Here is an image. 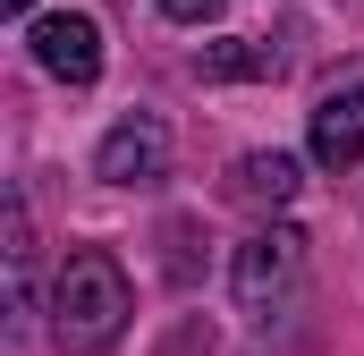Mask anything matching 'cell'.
<instances>
[{"label":"cell","instance_id":"1","mask_svg":"<svg viewBox=\"0 0 364 356\" xmlns=\"http://www.w3.org/2000/svg\"><path fill=\"white\" fill-rule=\"evenodd\" d=\"M127 314H136V288H127L119 255L77 246L60 263V280H51V340L68 356H102V348L127 340Z\"/></svg>","mask_w":364,"mask_h":356},{"label":"cell","instance_id":"2","mask_svg":"<svg viewBox=\"0 0 364 356\" xmlns=\"http://www.w3.org/2000/svg\"><path fill=\"white\" fill-rule=\"evenodd\" d=\"M296 288H305V238L272 221V229H255L246 246H237V263H229V297H237V314H255V323H272L296 305Z\"/></svg>","mask_w":364,"mask_h":356},{"label":"cell","instance_id":"3","mask_svg":"<svg viewBox=\"0 0 364 356\" xmlns=\"http://www.w3.org/2000/svg\"><path fill=\"white\" fill-rule=\"evenodd\" d=\"M26 43H34V68L60 77V85H93V77H102V26H93L85 9H51V17H34Z\"/></svg>","mask_w":364,"mask_h":356},{"label":"cell","instance_id":"4","mask_svg":"<svg viewBox=\"0 0 364 356\" xmlns=\"http://www.w3.org/2000/svg\"><path fill=\"white\" fill-rule=\"evenodd\" d=\"M161 170H170V127L153 110H127L93 153V178H110V187H153Z\"/></svg>","mask_w":364,"mask_h":356},{"label":"cell","instance_id":"5","mask_svg":"<svg viewBox=\"0 0 364 356\" xmlns=\"http://www.w3.org/2000/svg\"><path fill=\"white\" fill-rule=\"evenodd\" d=\"M305 153L322 162V170H356L364 162V77L339 93H322L314 102V127H305Z\"/></svg>","mask_w":364,"mask_h":356},{"label":"cell","instance_id":"6","mask_svg":"<svg viewBox=\"0 0 364 356\" xmlns=\"http://www.w3.org/2000/svg\"><path fill=\"white\" fill-rule=\"evenodd\" d=\"M296 195V162L288 153H237V170H229V204H246V212H279Z\"/></svg>","mask_w":364,"mask_h":356},{"label":"cell","instance_id":"7","mask_svg":"<svg viewBox=\"0 0 364 356\" xmlns=\"http://www.w3.org/2000/svg\"><path fill=\"white\" fill-rule=\"evenodd\" d=\"M195 77H203V85H229V77H279V51H272V43H212V51H195Z\"/></svg>","mask_w":364,"mask_h":356},{"label":"cell","instance_id":"8","mask_svg":"<svg viewBox=\"0 0 364 356\" xmlns=\"http://www.w3.org/2000/svg\"><path fill=\"white\" fill-rule=\"evenodd\" d=\"M9 280H17V314L34 305V221H26V195H9Z\"/></svg>","mask_w":364,"mask_h":356},{"label":"cell","instance_id":"9","mask_svg":"<svg viewBox=\"0 0 364 356\" xmlns=\"http://www.w3.org/2000/svg\"><path fill=\"white\" fill-rule=\"evenodd\" d=\"M161 9H170L178 26H212V17H220V0H161Z\"/></svg>","mask_w":364,"mask_h":356},{"label":"cell","instance_id":"10","mask_svg":"<svg viewBox=\"0 0 364 356\" xmlns=\"http://www.w3.org/2000/svg\"><path fill=\"white\" fill-rule=\"evenodd\" d=\"M0 9H9V17H26V9H34V0H0Z\"/></svg>","mask_w":364,"mask_h":356}]
</instances>
